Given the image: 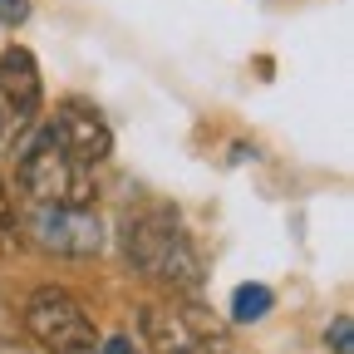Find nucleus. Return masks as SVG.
<instances>
[{
  "mask_svg": "<svg viewBox=\"0 0 354 354\" xmlns=\"http://www.w3.org/2000/svg\"><path fill=\"white\" fill-rule=\"evenodd\" d=\"M123 261L138 276L167 286V290H197L202 286V256L187 227L172 212H143L123 227Z\"/></svg>",
  "mask_w": 354,
  "mask_h": 354,
  "instance_id": "nucleus-1",
  "label": "nucleus"
},
{
  "mask_svg": "<svg viewBox=\"0 0 354 354\" xmlns=\"http://www.w3.org/2000/svg\"><path fill=\"white\" fill-rule=\"evenodd\" d=\"M15 177H20V192L35 207H94V177H88L84 162H74L55 143L50 123L25 143V153L15 162Z\"/></svg>",
  "mask_w": 354,
  "mask_h": 354,
  "instance_id": "nucleus-2",
  "label": "nucleus"
},
{
  "mask_svg": "<svg viewBox=\"0 0 354 354\" xmlns=\"http://www.w3.org/2000/svg\"><path fill=\"white\" fill-rule=\"evenodd\" d=\"M25 330L50 354H94V320H88L84 305L69 290H59V286H39L30 295Z\"/></svg>",
  "mask_w": 354,
  "mask_h": 354,
  "instance_id": "nucleus-3",
  "label": "nucleus"
},
{
  "mask_svg": "<svg viewBox=\"0 0 354 354\" xmlns=\"http://www.w3.org/2000/svg\"><path fill=\"white\" fill-rule=\"evenodd\" d=\"M25 232L39 251L59 261H88L104 246V221L94 207H35Z\"/></svg>",
  "mask_w": 354,
  "mask_h": 354,
  "instance_id": "nucleus-4",
  "label": "nucleus"
},
{
  "mask_svg": "<svg viewBox=\"0 0 354 354\" xmlns=\"http://www.w3.org/2000/svg\"><path fill=\"white\" fill-rule=\"evenodd\" d=\"M50 133H55V143H59L74 162H84V167H94V162H104V158L113 153V128H109V118H104L94 104H84V99H64V104L55 109V118H50Z\"/></svg>",
  "mask_w": 354,
  "mask_h": 354,
  "instance_id": "nucleus-5",
  "label": "nucleus"
},
{
  "mask_svg": "<svg viewBox=\"0 0 354 354\" xmlns=\"http://www.w3.org/2000/svg\"><path fill=\"white\" fill-rule=\"evenodd\" d=\"M44 84H39V64L30 50H6L0 55V133L6 128H25L39 113Z\"/></svg>",
  "mask_w": 354,
  "mask_h": 354,
  "instance_id": "nucleus-6",
  "label": "nucleus"
},
{
  "mask_svg": "<svg viewBox=\"0 0 354 354\" xmlns=\"http://www.w3.org/2000/svg\"><path fill=\"white\" fill-rule=\"evenodd\" d=\"M143 339L153 354H216L221 339L216 330H192L187 315H177V310H162V305H143Z\"/></svg>",
  "mask_w": 354,
  "mask_h": 354,
  "instance_id": "nucleus-7",
  "label": "nucleus"
},
{
  "mask_svg": "<svg viewBox=\"0 0 354 354\" xmlns=\"http://www.w3.org/2000/svg\"><path fill=\"white\" fill-rule=\"evenodd\" d=\"M271 305H276V290H271V286H261V281L236 286V295H232V320H236V325H256V320L271 315Z\"/></svg>",
  "mask_w": 354,
  "mask_h": 354,
  "instance_id": "nucleus-8",
  "label": "nucleus"
},
{
  "mask_svg": "<svg viewBox=\"0 0 354 354\" xmlns=\"http://www.w3.org/2000/svg\"><path fill=\"white\" fill-rule=\"evenodd\" d=\"M20 236H25V221L15 216V197H10V187L0 183V251L20 246Z\"/></svg>",
  "mask_w": 354,
  "mask_h": 354,
  "instance_id": "nucleus-9",
  "label": "nucleus"
},
{
  "mask_svg": "<svg viewBox=\"0 0 354 354\" xmlns=\"http://www.w3.org/2000/svg\"><path fill=\"white\" fill-rule=\"evenodd\" d=\"M349 330H354V325H349V315H335V325L325 330V344H330L335 354H354V339H349Z\"/></svg>",
  "mask_w": 354,
  "mask_h": 354,
  "instance_id": "nucleus-10",
  "label": "nucleus"
},
{
  "mask_svg": "<svg viewBox=\"0 0 354 354\" xmlns=\"http://www.w3.org/2000/svg\"><path fill=\"white\" fill-rule=\"evenodd\" d=\"M30 0H0V25H25L30 20Z\"/></svg>",
  "mask_w": 354,
  "mask_h": 354,
  "instance_id": "nucleus-11",
  "label": "nucleus"
},
{
  "mask_svg": "<svg viewBox=\"0 0 354 354\" xmlns=\"http://www.w3.org/2000/svg\"><path fill=\"white\" fill-rule=\"evenodd\" d=\"M94 354H143L138 344H133L128 335H109V339H99V349Z\"/></svg>",
  "mask_w": 354,
  "mask_h": 354,
  "instance_id": "nucleus-12",
  "label": "nucleus"
}]
</instances>
